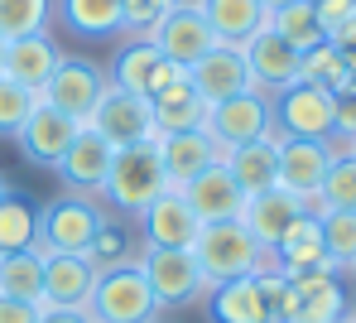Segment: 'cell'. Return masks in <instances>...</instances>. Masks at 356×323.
Segmentation results:
<instances>
[{
  "mask_svg": "<svg viewBox=\"0 0 356 323\" xmlns=\"http://www.w3.org/2000/svg\"><path fill=\"white\" fill-rule=\"evenodd\" d=\"M193 260H197V270L207 275V285H222V280H241V275H260V270H270V251L236 222H207V227H197V237H193Z\"/></svg>",
  "mask_w": 356,
  "mask_h": 323,
  "instance_id": "obj_1",
  "label": "cell"
},
{
  "mask_svg": "<svg viewBox=\"0 0 356 323\" xmlns=\"http://www.w3.org/2000/svg\"><path fill=\"white\" fill-rule=\"evenodd\" d=\"M164 189H169V174H164L159 145L140 140V145H120L111 155V174L102 184V203L116 207V212H135L140 217Z\"/></svg>",
  "mask_w": 356,
  "mask_h": 323,
  "instance_id": "obj_2",
  "label": "cell"
},
{
  "mask_svg": "<svg viewBox=\"0 0 356 323\" xmlns=\"http://www.w3.org/2000/svg\"><path fill=\"white\" fill-rule=\"evenodd\" d=\"M87 319L92 323H149L159 319V304L149 294V280L140 270V260H120L97 270L92 299H87Z\"/></svg>",
  "mask_w": 356,
  "mask_h": 323,
  "instance_id": "obj_3",
  "label": "cell"
},
{
  "mask_svg": "<svg viewBox=\"0 0 356 323\" xmlns=\"http://www.w3.org/2000/svg\"><path fill=\"white\" fill-rule=\"evenodd\" d=\"M135 260H140V270L149 280V294H154L159 314L164 309H188V304L207 299V290H212L188 246H145Z\"/></svg>",
  "mask_w": 356,
  "mask_h": 323,
  "instance_id": "obj_4",
  "label": "cell"
},
{
  "mask_svg": "<svg viewBox=\"0 0 356 323\" xmlns=\"http://www.w3.org/2000/svg\"><path fill=\"white\" fill-rule=\"evenodd\" d=\"M102 222H106V207L97 198H82V194L54 198L49 207H39V242L49 251H63V256H87Z\"/></svg>",
  "mask_w": 356,
  "mask_h": 323,
  "instance_id": "obj_5",
  "label": "cell"
},
{
  "mask_svg": "<svg viewBox=\"0 0 356 323\" xmlns=\"http://www.w3.org/2000/svg\"><path fill=\"white\" fill-rule=\"evenodd\" d=\"M87 126L97 130L111 150L120 145H140V140H149V145H159L164 135L154 126V111H149V97H140V92H120L116 82L102 92V102H97V111H92V121Z\"/></svg>",
  "mask_w": 356,
  "mask_h": 323,
  "instance_id": "obj_6",
  "label": "cell"
},
{
  "mask_svg": "<svg viewBox=\"0 0 356 323\" xmlns=\"http://www.w3.org/2000/svg\"><path fill=\"white\" fill-rule=\"evenodd\" d=\"M270 116L284 135H308V140H332L337 121V92L318 87V82H294L284 92L270 97Z\"/></svg>",
  "mask_w": 356,
  "mask_h": 323,
  "instance_id": "obj_7",
  "label": "cell"
},
{
  "mask_svg": "<svg viewBox=\"0 0 356 323\" xmlns=\"http://www.w3.org/2000/svg\"><path fill=\"white\" fill-rule=\"evenodd\" d=\"M106 87H111V77H106L97 63H87V58H67V54H63V63L54 68V77L44 82L39 102L58 107L63 116H72L77 126H87Z\"/></svg>",
  "mask_w": 356,
  "mask_h": 323,
  "instance_id": "obj_8",
  "label": "cell"
},
{
  "mask_svg": "<svg viewBox=\"0 0 356 323\" xmlns=\"http://www.w3.org/2000/svg\"><path fill=\"white\" fill-rule=\"evenodd\" d=\"M241 54H245V68H250V87H255L260 97H275V92H284V87L298 82L303 54H298L289 39H280L270 24H265L260 34H250V39L241 44Z\"/></svg>",
  "mask_w": 356,
  "mask_h": 323,
  "instance_id": "obj_9",
  "label": "cell"
},
{
  "mask_svg": "<svg viewBox=\"0 0 356 323\" xmlns=\"http://www.w3.org/2000/svg\"><path fill=\"white\" fill-rule=\"evenodd\" d=\"M270 97L260 92H241V97H227V102H212L207 107V135L222 145V150H236V145H250L270 130Z\"/></svg>",
  "mask_w": 356,
  "mask_h": 323,
  "instance_id": "obj_10",
  "label": "cell"
},
{
  "mask_svg": "<svg viewBox=\"0 0 356 323\" xmlns=\"http://www.w3.org/2000/svg\"><path fill=\"white\" fill-rule=\"evenodd\" d=\"M332 155H337L332 140L284 135V145H280V189L294 194V198H303V203H313L318 189H323V174H327Z\"/></svg>",
  "mask_w": 356,
  "mask_h": 323,
  "instance_id": "obj_11",
  "label": "cell"
},
{
  "mask_svg": "<svg viewBox=\"0 0 356 323\" xmlns=\"http://www.w3.org/2000/svg\"><path fill=\"white\" fill-rule=\"evenodd\" d=\"M77 121L72 116H63L58 107H49V102H34V111L24 116V126L15 130V145H19V155L29 159V164H39V169H54L63 159V150L72 145V135H77Z\"/></svg>",
  "mask_w": 356,
  "mask_h": 323,
  "instance_id": "obj_12",
  "label": "cell"
},
{
  "mask_svg": "<svg viewBox=\"0 0 356 323\" xmlns=\"http://www.w3.org/2000/svg\"><path fill=\"white\" fill-rule=\"evenodd\" d=\"M111 145L97 135L92 126H82L72 135V145L63 150V159L54 164L58 169V179L67 184V194H82V198H102V184H106V174H111Z\"/></svg>",
  "mask_w": 356,
  "mask_h": 323,
  "instance_id": "obj_13",
  "label": "cell"
},
{
  "mask_svg": "<svg viewBox=\"0 0 356 323\" xmlns=\"http://www.w3.org/2000/svg\"><path fill=\"white\" fill-rule=\"evenodd\" d=\"M280 145H284V130L270 121V130L260 140L236 145V150H222V164H227V174L236 179V189L245 198H255V194H265V189L280 184Z\"/></svg>",
  "mask_w": 356,
  "mask_h": 323,
  "instance_id": "obj_14",
  "label": "cell"
},
{
  "mask_svg": "<svg viewBox=\"0 0 356 323\" xmlns=\"http://www.w3.org/2000/svg\"><path fill=\"white\" fill-rule=\"evenodd\" d=\"M188 82L197 87V97L212 107V102H227V97H241V92H255L250 87V68H245V54L236 44H212L197 63L188 68Z\"/></svg>",
  "mask_w": 356,
  "mask_h": 323,
  "instance_id": "obj_15",
  "label": "cell"
},
{
  "mask_svg": "<svg viewBox=\"0 0 356 323\" xmlns=\"http://www.w3.org/2000/svg\"><path fill=\"white\" fill-rule=\"evenodd\" d=\"M183 68L169 63L149 39H130V44H120L116 49V63H111V82H116L120 92H140V97H154L159 87H169Z\"/></svg>",
  "mask_w": 356,
  "mask_h": 323,
  "instance_id": "obj_16",
  "label": "cell"
},
{
  "mask_svg": "<svg viewBox=\"0 0 356 323\" xmlns=\"http://www.w3.org/2000/svg\"><path fill=\"white\" fill-rule=\"evenodd\" d=\"M169 63H178V68H193L212 44H217V34L207 29V19H202V10H169L149 34H145Z\"/></svg>",
  "mask_w": 356,
  "mask_h": 323,
  "instance_id": "obj_17",
  "label": "cell"
},
{
  "mask_svg": "<svg viewBox=\"0 0 356 323\" xmlns=\"http://www.w3.org/2000/svg\"><path fill=\"white\" fill-rule=\"evenodd\" d=\"M303 212H308V203L294 198V194H284V189L275 184V189H265V194L245 198V207H241V227H245L265 251H275V246H280V237L294 227Z\"/></svg>",
  "mask_w": 356,
  "mask_h": 323,
  "instance_id": "obj_18",
  "label": "cell"
},
{
  "mask_svg": "<svg viewBox=\"0 0 356 323\" xmlns=\"http://www.w3.org/2000/svg\"><path fill=\"white\" fill-rule=\"evenodd\" d=\"M159 159H164V174H169V189H183L188 179H197L202 169L222 164V145L207 135V126L197 130H169L159 140Z\"/></svg>",
  "mask_w": 356,
  "mask_h": 323,
  "instance_id": "obj_19",
  "label": "cell"
},
{
  "mask_svg": "<svg viewBox=\"0 0 356 323\" xmlns=\"http://www.w3.org/2000/svg\"><path fill=\"white\" fill-rule=\"evenodd\" d=\"M178 194L188 198V207L197 212V222L207 227V222H236L241 207H245V194L236 189V179L227 174V164H212V169H202L197 179H188Z\"/></svg>",
  "mask_w": 356,
  "mask_h": 323,
  "instance_id": "obj_20",
  "label": "cell"
},
{
  "mask_svg": "<svg viewBox=\"0 0 356 323\" xmlns=\"http://www.w3.org/2000/svg\"><path fill=\"white\" fill-rule=\"evenodd\" d=\"M294 280V319L289 323H337L347 319V285L342 270H318V275H289Z\"/></svg>",
  "mask_w": 356,
  "mask_h": 323,
  "instance_id": "obj_21",
  "label": "cell"
},
{
  "mask_svg": "<svg viewBox=\"0 0 356 323\" xmlns=\"http://www.w3.org/2000/svg\"><path fill=\"white\" fill-rule=\"evenodd\" d=\"M270 265L280 275H318V270H337L327 260V246H323V222L313 212H303L294 227L280 237V246L270 251Z\"/></svg>",
  "mask_w": 356,
  "mask_h": 323,
  "instance_id": "obj_22",
  "label": "cell"
},
{
  "mask_svg": "<svg viewBox=\"0 0 356 323\" xmlns=\"http://www.w3.org/2000/svg\"><path fill=\"white\" fill-rule=\"evenodd\" d=\"M197 212L188 207V198L178 189H164L145 212H140V232H145V246H193L197 237Z\"/></svg>",
  "mask_w": 356,
  "mask_h": 323,
  "instance_id": "obj_23",
  "label": "cell"
},
{
  "mask_svg": "<svg viewBox=\"0 0 356 323\" xmlns=\"http://www.w3.org/2000/svg\"><path fill=\"white\" fill-rule=\"evenodd\" d=\"M58 63H63V49L49 34H24V39H10V44H5V72H0V77L29 87V92L39 97Z\"/></svg>",
  "mask_w": 356,
  "mask_h": 323,
  "instance_id": "obj_24",
  "label": "cell"
},
{
  "mask_svg": "<svg viewBox=\"0 0 356 323\" xmlns=\"http://www.w3.org/2000/svg\"><path fill=\"white\" fill-rule=\"evenodd\" d=\"M92 285H97V265L87 256L54 251L44 260V304H54V309H87Z\"/></svg>",
  "mask_w": 356,
  "mask_h": 323,
  "instance_id": "obj_25",
  "label": "cell"
},
{
  "mask_svg": "<svg viewBox=\"0 0 356 323\" xmlns=\"http://www.w3.org/2000/svg\"><path fill=\"white\" fill-rule=\"evenodd\" d=\"M207 319L212 323H270V304H265L260 275H241V280L212 285L207 290Z\"/></svg>",
  "mask_w": 356,
  "mask_h": 323,
  "instance_id": "obj_26",
  "label": "cell"
},
{
  "mask_svg": "<svg viewBox=\"0 0 356 323\" xmlns=\"http://www.w3.org/2000/svg\"><path fill=\"white\" fill-rule=\"evenodd\" d=\"M149 111H154L159 135H169V130H197L207 121V102H202L197 87L188 82V68L178 72L169 87H159V92L149 97Z\"/></svg>",
  "mask_w": 356,
  "mask_h": 323,
  "instance_id": "obj_27",
  "label": "cell"
},
{
  "mask_svg": "<svg viewBox=\"0 0 356 323\" xmlns=\"http://www.w3.org/2000/svg\"><path fill=\"white\" fill-rule=\"evenodd\" d=\"M202 19L217 34V44H245L250 34H260L270 24V10L260 0H202Z\"/></svg>",
  "mask_w": 356,
  "mask_h": 323,
  "instance_id": "obj_28",
  "label": "cell"
},
{
  "mask_svg": "<svg viewBox=\"0 0 356 323\" xmlns=\"http://www.w3.org/2000/svg\"><path fill=\"white\" fill-rule=\"evenodd\" d=\"M63 24L82 39H116L125 34V10L120 0H58Z\"/></svg>",
  "mask_w": 356,
  "mask_h": 323,
  "instance_id": "obj_29",
  "label": "cell"
},
{
  "mask_svg": "<svg viewBox=\"0 0 356 323\" xmlns=\"http://www.w3.org/2000/svg\"><path fill=\"white\" fill-rule=\"evenodd\" d=\"M34 237H39V203L10 189V194L0 198V256L29 251Z\"/></svg>",
  "mask_w": 356,
  "mask_h": 323,
  "instance_id": "obj_30",
  "label": "cell"
},
{
  "mask_svg": "<svg viewBox=\"0 0 356 323\" xmlns=\"http://www.w3.org/2000/svg\"><path fill=\"white\" fill-rule=\"evenodd\" d=\"M0 294L44 304V260L34 256V251H10V256H0Z\"/></svg>",
  "mask_w": 356,
  "mask_h": 323,
  "instance_id": "obj_31",
  "label": "cell"
},
{
  "mask_svg": "<svg viewBox=\"0 0 356 323\" xmlns=\"http://www.w3.org/2000/svg\"><path fill=\"white\" fill-rule=\"evenodd\" d=\"M270 29H275L280 39H289L298 54H308L313 44H323V39H327V34H323V24H318L313 0H289V5L270 10Z\"/></svg>",
  "mask_w": 356,
  "mask_h": 323,
  "instance_id": "obj_32",
  "label": "cell"
},
{
  "mask_svg": "<svg viewBox=\"0 0 356 323\" xmlns=\"http://www.w3.org/2000/svg\"><path fill=\"white\" fill-rule=\"evenodd\" d=\"M332 207H356V155H347V150L332 155V164H327V174H323V189L308 203L313 217H323V212H332Z\"/></svg>",
  "mask_w": 356,
  "mask_h": 323,
  "instance_id": "obj_33",
  "label": "cell"
},
{
  "mask_svg": "<svg viewBox=\"0 0 356 323\" xmlns=\"http://www.w3.org/2000/svg\"><path fill=\"white\" fill-rule=\"evenodd\" d=\"M323 222V246H327V260L347 275L356 265V207H332L318 217Z\"/></svg>",
  "mask_w": 356,
  "mask_h": 323,
  "instance_id": "obj_34",
  "label": "cell"
},
{
  "mask_svg": "<svg viewBox=\"0 0 356 323\" xmlns=\"http://www.w3.org/2000/svg\"><path fill=\"white\" fill-rule=\"evenodd\" d=\"M54 0H0V39H24V34H49Z\"/></svg>",
  "mask_w": 356,
  "mask_h": 323,
  "instance_id": "obj_35",
  "label": "cell"
},
{
  "mask_svg": "<svg viewBox=\"0 0 356 323\" xmlns=\"http://www.w3.org/2000/svg\"><path fill=\"white\" fill-rule=\"evenodd\" d=\"M298 82H318V87H327V92H337L342 82H347V54L337 49V44H313L308 54H303V63H298Z\"/></svg>",
  "mask_w": 356,
  "mask_h": 323,
  "instance_id": "obj_36",
  "label": "cell"
},
{
  "mask_svg": "<svg viewBox=\"0 0 356 323\" xmlns=\"http://www.w3.org/2000/svg\"><path fill=\"white\" fill-rule=\"evenodd\" d=\"M34 102H39V97H34L29 87L0 77V140H15V130L24 126V116L34 111Z\"/></svg>",
  "mask_w": 356,
  "mask_h": 323,
  "instance_id": "obj_37",
  "label": "cell"
},
{
  "mask_svg": "<svg viewBox=\"0 0 356 323\" xmlns=\"http://www.w3.org/2000/svg\"><path fill=\"white\" fill-rule=\"evenodd\" d=\"M87 260L97 270H106V265H120V260H135V256H130V242H125V232H120L116 222H102L97 242L87 246Z\"/></svg>",
  "mask_w": 356,
  "mask_h": 323,
  "instance_id": "obj_38",
  "label": "cell"
},
{
  "mask_svg": "<svg viewBox=\"0 0 356 323\" xmlns=\"http://www.w3.org/2000/svg\"><path fill=\"white\" fill-rule=\"evenodd\" d=\"M120 10H125V29H130L135 39H145V34L169 15V0H120Z\"/></svg>",
  "mask_w": 356,
  "mask_h": 323,
  "instance_id": "obj_39",
  "label": "cell"
},
{
  "mask_svg": "<svg viewBox=\"0 0 356 323\" xmlns=\"http://www.w3.org/2000/svg\"><path fill=\"white\" fill-rule=\"evenodd\" d=\"M356 140V92H337V121H332V145L342 150Z\"/></svg>",
  "mask_w": 356,
  "mask_h": 323,
  "instance_id": "obj_40",
  "label": "cell"
},
{
  "mask_svg": "<svg viewBox=\"0 0 356 323\" xmlns=\"http://www.w3.org/2000/svg\"><path fill=\"white\" fill-rule=\"evenodd\" d=\"M313 10H318V24H323V34H332L337 24H347L356 15V0H313Z\"/></svg>",
  "mask_w": 356,
  "mask_h": 323,
  "instance_id": "obj_41",
  "label": "cell"
},
{
  "mask_svg": "<svg viewBox=\"0 0 356 323\" xmlns=\"http://www.w3.org/2000/svg\"><path fill=\"white\" fill-rule=\"evenodd\" d=\"M44 304H29V299H10L0 294V323H39Z\"/></svg>",
  "mask_w": 356,
  "mask_h": 323,
  "instance_id": "obj_42",
  "label": "cell"
},
{
  "mask_svg": "<svg viewBox=\"0 0 356 323\" xmlns=\"http://www.w3.org/2000/svg\"><path fill=\"white\" fill-rule=\"evenodd\" d=\"M39 323H92V319H87V309H54V304H44Z\"/></svg>",
  "mask_w": 356,
  "mask_h": 323,
  "instance_id": "obj_43",
  "label": "cell"
},
{
  "mask_svg": "<svg viewBox=\"0 0 356 323\" xmlns=\"http://www.w3.org/2000/svg\"><path fill=\"white\" fill-rule=\"evenodd\" d=\"M169 10H202V0H169Z\"/></svg>",
  "mask_w": 356,
  "mask_h": 323,
  "instance_id": "obj_44",
  "label": "cell"
},
{
  "mask_svg": "<svg viewBox=\"0 0 356 323\" xmlns=\"http://www.w3.org/2000/svg\"><path fill=\"white\" fill-rule=\"evenodd\" d=\"M260 5H265V10H280V5H289V0H260Z\"/></svg>",
  "mask_w": 356,
  "mask_h": 323,
  "instance_id": "obj_45",
  "label": "cell"
},
{
  "mask_svg": "<svg viewBox=\"0 0 356 323\" xmlns=\"http://www.w3.org/2000/svg\"><path fill=\"white\" fill-rule=\"evenodd\" d=\"M5 194H10V184H5V174H0V198H5Z\"/></svg>",
  "mask_w": 356,
  "mask_h": 323,
  "instance_id": "obj_46",
  "label": "cell"
},
{
  "mask_svg": "<svg viewBox=\"0 0 356 323\" xmlns=\"http://www.w3.org/2000/svg\"><path fill=\"white\" fill-rule=\"evenodd\" d=\"M0 72H5V39H0Z\"/></svg>",
  "mask_w": 356,
  "mask_h": 323,
  "instance_id": "obj_47",
  "label": "cell"
},
{
  "mask_svg": "<svg viewBox=\"0 0 356 323\" xmlns=\"http://www.w3.org/2000/svg\"><path fill=\"white\" fill-rule=\"evenodd\" d=\"M342 150H347V155H356V140H347V145H342Z\"/></svg>",
  "mask_w": 356,
  "mask_h": 323,
  "instance_id": "obj_48",
  "label": "cell"
},
{
  "mask_svg": "<svg viewBox=\"0 0 356 323\" xmlns=\"http://www.w3.org/2000/svg\"><path fill=\"white\" fill-rule=\"evenodd\" d=\"M337 323H352V314H347V319H337Z\"/></svg>",
  "mask_w": 356,
  "mask_h": 323,
  "instance_id": "obj_49",
  "label": "cell"
},
{
  "mask_svg": "<svg viewBox=\"0 0 356 323\" xmlns=\"http://www.w3.org/2000/svg\"><path fill=\"white\" fill-rule=\"evenodd\" d=\"M347 275H352V280H356V265H352V270H347Z\"/></svg>",
  "mask_w": 356,
  "mask_h": 323,
  "instance_id": "obj_50",
  "label": "cell"
},
{
  "mask_svg": "<svg viewBox=\"0 0 356 323\" xmlns=\"http://www.w3.org/2000/svg\"><path fill=\"white\" fill-rule=\"evenodd\" d=\"M347 314H352V323H356V309H347Z\"/></svg>",
  "mask_w": 356,
  "mask_h": 323,
  "instance_id": "obj_51",
  "label": "cell"
},
{
  "mask_svg": "<svg viewBox=\"0 0 356 323\" xmlns=\"http://www.w3.org/2000/svg\"><path fill=\"white\" fill-rule=\"evenodd\" d=\"M149 323H164V319H149Z\"/></svg>",
  "mask_w": 356,
  "mask_h": 323,
  "instance_id": "obj_52",
  "label": "cell"
},
{
  "mask_svg": "<svg viewBox=\"0 0 356 323\" xmlns=\"http://www.w3.org/2000/svg\"><path fill=\"white\" fill-rule=\"evenodd\" d=\"M270 323H280V319H270Z\"/></svg>",
  "mask_w": 356,
  "mask_h": 323,
  "instance_id": "obj_53",
  "label": "cell"
}]
</instances>
